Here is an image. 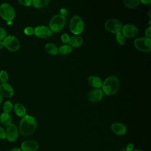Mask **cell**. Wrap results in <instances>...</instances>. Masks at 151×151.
<instances>
[{"instance_id": "1", "label": "cell", "mask_w": 151, "mask_h": 151, "mask_svg": "<svg viewBox=\"0 0 151 151\" xmlns=\"http://www.w3.org/2000/svg\"><path fill=\"white\" fill-rule=\"evenodd\" d=\"M37 128L35 119L30 115L26 114L20 121L19 131L21 136L27 137L32 134Z\"/></svg>"}, {"instance_id": "2", "label": "cell", "mask_w": 151, "mask_h": 151, "mask_svg": "<svg viewBox=\"0 0 151 151\" xmlns=\"http://www.w3.org/2000/svg\"><path fill=\"white\" fill-rule=\"evenodd\" d=\"M120 87L119 78L114 76H111L106 78L102 83V91L107 96H112L115 94L118 91Z\"/></svg>"}, {"instance_id": "3", "label": "cell", "mask_w": 151, "mask_h": 151, "mask_svg": "<svg viewBox=\"0 0 151 151\" xmlns=\"http://www.w3.org/2000/svg\"><path fill=\"white\" fill-rule=\"evenodd\" d=\"M66 22L65 17L61 14L53 16L49 22V28L54 32L60 31L64 27Z\"/></svg>"}, {"instance_id": "4", "label": "cell", "mask_w": 151, "mask_h": 151, "mask_svg": "<svg viewBox=\"0 0 151 151\" xmlns=\"http://www.w3.org/2000/svg\"><path fill=\"white\" fill-rule=\"evenodd\" d=\"M84 28V23L82 18L78 15L72 17L70 22V29L74 35L81 34Z\"/></svg>"}, {"instance_id": "5", "label": "cell", "mask_w": 151, "mask_h": 151, "mask_svg": "<svg viewBox=\"0 0 151 151\" xmlns=\"http://www.w3.org/2000/svg\"><path fill=\"white\" fill-rule=\"evenodd\" d=\"M133 44L134 47L141 52H149L151 50V39L146 37L135 39Z\"/></svg>"}, {"instance_id": "6", "label": "cell", "mask_w": 151, "mask_h": 151, "mask_svg": "<svg viewBox=\"0 0 151 151\" xmlns=\"http://www.w3.org/2000/svg\"><path fill=\"white\" fill-rule=\"evenodd\" d=\"M0 15L6 21H12L15 15L14 7L8 3H3L0 5Z\"/></svg>"}, {"instance_id": "7", "label": "cell", "mask_w": 151, "mask_h": 151, "mask_svg": "<svg viewBox=\"0 0 151 151\" xmlns=\"http://www.w3.org/2000/svg\"><path fill=\"white\" fill-rule=\"evenodd\" d=\"M104 28L110 32L117 34L122 31L123 24L119 19L110 18L106 21L104 24Z\"/></svg>"}, {"instance_id": "8", "label": "cell", "mask_w": 151, "mask_h": 151, "mask_svg": "<svg viewBox=\"0 0 151 151\" xmlns=\"http://www.w3.org/2000/svg\"><path fill=\"white\" fill-rule=\"evenodd\" d=\"M4 46L11 51L15 52L20 47V43L18 38L13 35H9L3 40Z\"/></svg>"}, {"instance_id": "9", "label": "cell", "mask_w": 151, "mask_h": 151, "mask_svg": "<svg viewBox=\"0 0 151 151\" xmlns=\"http://www.w3.org/2000/svg\"><path fill=\"white\" fill-rule=\"evenodd\" d=\"M122 33L125 37L133 38L138 34L139 29L136 25L132 24H127L123 25Z\"/></svg>"}, {"instance_id": "10", "label": "cell", "mask_w": 151, "mask_h": 151, "mask_svg": "<svg viewBox=\"0 0 151 151\" xmlns=\"http://www.w3.org/2000/svg\"><path fill=\"white\" fill-rule=\"evenodd\" d=\"M53 32L49 27L46 25H38L34 28V34L41 38L49 37L52 35Z\"/></svg>"}, {"instance_id": "11", "label": "cell", "mask_w": 151, "mask_h": 151, "mask_svg": "<svg viewBox=\"0 0 151 151\" xmlns=\"http://www.w3.org/2000/svg\"><path fill=\"white\" fill-rule=\"evenodd\" d=\"M5 133L6 138L9 142H14L18 138V130L17 126L13 123L7 126Z\"/></svg>"}, {"instance_id": "12", "label": "cell", "mask_w": 151, "mask_h": 151, "mask_svg": "<svg viewBox=\"0 0 151 151\" xmlns=\"http://www.w3.org/2000/svg\"><path fill=\"white\" fill-rule=\"evenodd\" d=\"M104 93L100 88H94L88 94V100L92 103H97L103 97Z\"/></svg>"}, {"instance_id": "13", "label": "cell", "mask_w": 151, "mask_h": 151, "mask_svg": "<svg viewBox=\"0 0 151 151\" xmlns=\"http://www.w3.org/2000/svg\"><path fill=\"white\" fill-rule=\"evenodd\" d=\"M38 143L34 140H27L23 142L21 146V151H37Z\"/></svg>"}, {"instance_id": "14", "label": "cell", "mask_w": 151, "mask_h": 151, "mask_svg": "<svg viewBox=\"0 0 151 151\" xmlns=\"http://www.w3.org/2000/svg\"><path fill=\"white\" fill-rule=\"evenodd\" d=\"M111 129L113 133L119 136L124 135L127 132L126 126L121 123L115 122L111 124Z\"/></svg>"}, {"instance_id": "15", "label": "cell", "mask_w": 151, "mask_h": 151, "mask_svg": "<svg viewBox=\"0 0 151 151\" xmlns=\"http://www.w3.org/2000/svg\"><path fill=\"white\" fill-rule=\"evenodd\" d=\"M14 89L8 83H2L0 86V93L2 96L7 98H10L14 95Z\"/></svg>"}, {"instance_id": "16", "label": "cell", "mask_w": 151, "mask_h": 151, "mask_svg": "<svg viewBox=\"0 0 151 151\" xmlns=\"http://www.w3.org/2000/svg\"><path fill=\"white\" fill-rule=\"evenodd\" d=\"M88 84L94 88H100L102 86L101 80L96 76H90L88 78Z\"/></svg>"}, {"instance_id": "17", "label": "cell", "mask_w": 151, "mask_h": 151, "mask_svg": "<svg viewBox=\"0 0 151 151\" xmlns=\"http://www.w3.org/2000/svg\"><path fill=\"white\" fill-rule=\"evenodd\" d=\"M83 42V40L81 37L74 35L70 37L68 43L69 44V45H70L71 47H78L82 45Z\"/></svg>"}, {"instance_id": "18", "label": "cell", "mask_w": 151, "mask_h": 151, "mask_svg": "<svg viewBox=\"0 0 151 151\" xmlns=\"http://www.w3.org/2000/svg\"><path fill=\"white\" fill-rule=\"evenodd\" d=\"M14 110L15 114L19 117H23L26 115V109L21 103H17L15 104L14 106Z\"/></svg>"}, {"instance_id": "19", "label": "cell", "mask_w": 151, "mask_h": 151, "mask_svg": "<svg viewBox=\"0 0 151 151\" xmlns=\"http://www.w3.org/2000/svg\"><path fill=\"white\" fill-rule=\"evenodd\" d=\"M0 123L3 125L8 126L12 123V118L9 113H3L0 116Z\"/></svg>"}, {"instance_id": "20", "label": "cell", "mask_w": 151, "mask_h": 151, "mask_svg": "<svg viewBox=\"0 0 151 151\" xmlns=\"http://www.w3.org/2000/svg\"><path fill=\"white\" fill-rule=\"evenodd\" d=\"M45 49L47 53L51 55H57L58 53V48L53 43H47L45 45Z\"/></svg>"}, {"instance_id": "21", "label": "cell", "mask_w": 151, "mask_h": 151, "mask_svg": "<svg viewBox=\"0 0 151 151\" xmlns=\"http://www.w3.org/2000/svg\"><path fill=\"white\" fill-rule=\"evenodd\" d=\"M50 2V0H34L32 1V5L36 8H40L48 5Z\"/></svg>"}, {"instance_id": "22", "label": "cell", "mask_w": 151, "mask_h": 151, "mask_svg": "<svg viewBox=\"0 0 151 151\" xmlns=\"http://www.w3.org/2000/svg\"><path fill=\"white\" fill-rule=\"evenodd\" d=\"M124 4L130 8H135L138 6L140 3V1L139 0H124Z\"/></svg>"}, {"instance_id": "23", "label": "cell", "mask_w": 151, "mask_h": 151, "mask_svg": "<svg viewBox=\"0 0 151 151\" xmlns=\"http://www.w3.org/2000/svg\"><path fill=\"white\" fill-rule=\"evenodd\" d=\"M72 47L69 45H63L58 48V53L63 55L70 54L72 51Z\"/></svg>"}, {"instance_id": "24", "label": "cell", "mask_w": 151, "mask_h": 151, "mask_svg": "<svg viewBox=\"0 0 151 151\" xmlns=\"http://www.w3.org/2000/svg\"><path fill=\"white\" fill-rule=\"evenodd\" d=\"M116 40L117 42L120 45H124L126 42V37L122 34L121 32H118L116 35Z\"/></svg>"}, {"instance_id": "25", "label": "cell", "mask_w": 151, "mask_h": 151, "mask_svg": "<svg viewBox=\"0 0 151 151\" xmlns=\"http://www.w3.org/2000/svg\"><path fill=\"white\" fill-rule=\"evenodd\" d=\"M12 109V103L9 101H6L4 106H3V110L4 111V113H9Z\"/></svg>"}, {"instance_id": "26", "label": "cell", "mask_w": 151, "mask_h": 151, "mask_svg": "<svg viewBox=\"0 0 151 151\" xmlns=\"http://www.w3.org/2000/svg\"><path fill=\"white\" fill-rule=\"evenodd\" d=\"M8 79V74L5 70H1L0 71V81L2 83H5Z\"/></svg>"}, {"instance_id": "27", "label": "cell", "mask_w": 151, "mask_h": 151, "mask_svg": "<svg viewBox=\"0 0 151 151\" xmlns=\"http://www.w3.org/2000/svg\"><path fill=\"white\" fill-rule=\"evenodd\" d=\"M24 33L28 35H31L34 34V28L31 27H27L24 29Z\"/></svg>"}, {"instance_id": "28", "label": "cell", "mask_w": 151, "mask_h": 151, "mask_svg": "<svg viewBox=\"0 0 151 151\" xmlns=\"http://www.w3.org/2000/svg\"><path fill=\"white\" fill-rule=\"evenodd\" d=\"M69 39H70V36L68 34H66V33L63 34L61 37V40L63 43L68 42Z\"/></svg>"}, {"instance_id": "29", "label": "cell", "mask_w": 151, "mask_h": 151, "mask_svg": "<svg viewBox=\"0 0 151 151\" xmlns=\"http://www.w3.org/2000/svg\"><path fill=\"white\" fill-rule=\"evenodd\" d=\"M32 1L31 0H18V2L21 4V5H25V6H29L32 5Z\"/></svg>"}, {"instance_id": "30", "label": "cell", "mask_w": 151, "mask_h": 151, "mask_svg": "<svg viewBox=\"0 0 151 151\" xmlns=\"http://www.w3.org/2000/svg\"><path fill=\"white\" fill-rule=\"evenodd\" d=\"M6 35V31L2 27H0V40H3Z\"/></svg>"}, {"instance_id": "31", "label": "cell", "mask_w": 151, "mask_h": 151, "mask_svg": "<svg viewBox=\"0 0 151 151\" xmlns=\"http://www.w3.org/2000/svg\"><path fill=\"white\" fill-rule=\"evenodd\" d=\"M6 138V133H5V130L0 127V139H4Z\"/></svg>"}, {"instance_id": "32", "label": "cell", "mask_w": 151, "mask_h": 151, "mask_svg": "<svg viewBox=\"0 0 151 151\" xmlns=\"http://www.w3.org/2000/svg\"><path fill=\"white\" fill-rule=\"evenodd\" d=\"M146 37L150 38L151 37V27H149L145 31Z\"/></svg>"}, {"instance_id": "33", "label": "cell", "mask_w": 151, "mask_h": 151, "mask_svg": "<svg viewBox=\"0 0 151 151\" xmlns=\"http://www.w3.org/2000/svg\"><path fill=\"white\" fill-rule=\"evenodd\" d=\"M125 149L126 151H133L134 150V145L132 143H129Z\"/></svg>"}, {"instance_id": "34", "label": "cell", "mask_w": 151, "mask_h": 151, "mask_svg": "<svg viewBox=\"0 0 151 151\" xmlns=\"http://www.w3.org/2000/svg\"><path fill=\"white\" fill-rule=\"evenodd\" d=\"M60 14L61 15H63V16H64L65 17V15H67V10L65 9H64V8H61V9H60Z\"/></svg>"}, {"instance_id": "35", "label": "cell", "mask_w": 151, "mask_h": 151, "mask_svg": "<svg viewBox=\"0 0 151 151\" xmlns=\"http://www.w3.org/2000/svg\"><path fill=\"white\" fill-rule=\"evenodd\" d=\"M140 2L143 3V4H148V5H150V3H151V1L150 0H142L140 1Z\"/></svg>"}, {"instance_id": "36", "label": "cell", "mask_w": 151, "mask_h": 151, "mask_svg": "<svg viewBox=\"0 0 151 151\" xmlns=\"http://www.w3.org/2000/svg\"><path fill=\"white\" fill-rule=\"evenodd\" d=\"M9 151H21V149H19V148L15 147V148H14V149L10 150Z\"/></svg>"}, {"instance_id": "37", "label": "cell", "mask_w": 151, "mask_h": 151, "mask_svg": "<svg viewBox=\"0 0 151 151\" xmlns=\"http://www.w3.org/2000/svg\"><path fill=\"white\" fill-rule=\"evenodd\" d=\"M4 47V44H3V41L0 40V49Z\"/></svg>"}, {"instance_id": "38", "label": "cell", "mask_w": 151, "mask_h": 151, "mask_svg": "<svg viewBox=\"0 0 151 151\" xmlns=\"http://www.w3.org/2000/svg\"><path fill=\"white\" fill-rule=\"evenodd\" d=\"M2 96L1 94L0 93V105H1V103H2Z\"/></svg>"}, {"instance_id": "39", "label": "cell", "mask_w": 151, "mask_h": 151, "mask_svg": "<svg viewBox=\"0 0 151 151\" xmlns=\"http://www.w3.org/2000/svg\"><path fill=\"white\" fill-rule=\"evenodd\" d=\"M6 24L8 25H11L12 24V21H6Z\"/></svg>"}, {"instance_id": "40", "label": "cell", "mask_w": 151, "mask_h": 151, "mask_svg": "<svg viewBox=\"0 0 151 151\" xmlns=\"http://www.w3.org/2000/svg\"><path fill=\"white\" fill-rule=\"evenodd\" d=\"M150 12H151V10L150 9L149 11V13H148V15H149V17L150 18L151 17V16H150Z\"/></svg>"}, {"instance_id": "41", "label": "cell", "mask_w": 151, "mask_h": 151, "mask_svg": "<svg viewBox=\"0 0 151 151\" xmlns=\"http://www.w3.org/2000/svg\"><path fill=\"white\" fill-rule=\"evenodd\" d=\"M133 151H142L141 150H139V149H136V150H133Z\"/></svg>"}, {"instance_id": "42", "label": "cell", "mask_w": 151, "mask_h": 151, "mask_svg": "<svg viewBox=\"0 0 151 151\" xmlns=\"http://www.w3.org/2000/svg\"><path fill=\"white\" fill-rule=\"evenodd\" d=\"M122 151H126V149H123V150H122Z\"/></svg>"}, {"instance_id": "43", "label": "cell", "mask_w": 151, "mask_h": 151, "mask_svg": "<svg viewBox=\"0 0 151 151\" xmlns=\"http://www.w3.org/2000/svg\"><path fill=\"white\" fill-rule=\"evenodd\" d=\"M1 81H0V86H1Z\"/></svg>"}]
</instances>
